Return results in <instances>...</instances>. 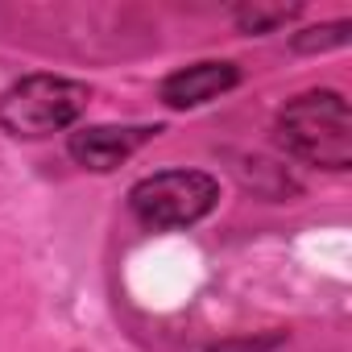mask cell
<instances>
[{"label": "cell", "instance_id": "8", "mask_svg": "<svg viewBox=\"0 0 352 352\" xmlns=\"http://www.w3.org/2000/svg\"><path fill=\"white\" fill-rule=\"evenodd\" d=\"M286 336L274 331V336H236V340H220V344H208L204 352H274L282 348Z\"/></svg>", "mask_w": 352, "mask_h": 352}, {"label": "cell", "instance_id": "3", "mask_svg": "<svg viewBox=\"0 0 352 352\" xmlns=\"http://www.w3.org/2000/svg\"><path fill=\"white\" fill-rule=\"evenodd\" d=\"M220 204V183L208 170H157L129 187V212L149 232L195 228Z\"/></svg>", "mask_w": 352, "mask_h": 352}, {"label": "cell", "instance_id": "5", "mask_svg": "<svg viewBox=\"0 0 352 352\" xmlns=\"http://www.w3.org/2000/svg\"><path fill=\"white\" fill-rule=\"evenodd\" d=\"M236 83H241V67L236 63L204 58V63H187L179 71H170L162 79V87H157V100L170 112H191V108H204V104L228 96Z\"/></svg>", "mask_w": 352, "mask_h": 352}, {"label": "cell", "instance_id": "7", "mask_svg": "<svg viewBox=\"0 0 352 352\" xmlns=\"http://www.w3.org/2000/svg\"><path fill=\"white\" fill-rule=\"evenodd\" d=\"M348 34H352V21H344V17L340 21H323V25L290 34V50L294 54H327V50L348 46Z\"/></svg>", "mask_w": 352, "mask_h": 352}, {"label": "cell", "instance_id": "4", "mask_svg": "<svg viewBox=\"0 0 352 352\" xmlns=\"http://www.w3.org/2000/svg\"><path fill=\"white\" fill-rule=\"evenodd\" d=\"M157 133H162V124H83L67 137V157L79 170L112 174Z\"/></svg>", "mask_w": 352, "mask_h": 352}, {"label": "cell", "instance_id": "1", "mask_svg": "<svg viewBox=\"0 0 352 352\" xmlns=\"http://www.w3.org/2000/svg\"><path fill=\"white\" fill-rule=\"evenodd\" d=\"M274 141L286 157L319 170L352 166V108L336 87H311L286 100L274 116Z\"/></svg>", "mask_w": 352, "mask_h": 352}, {"label": "cell", "instance_id": "2", "mask_svg": "<svg viewBox=\"0 0 352 352\" xmlns=\"http://www.w3.org/2000/svg\"><path fill=\"white\" fill-rule=\"evenodd\" d=\"M87 104H91V87L83 79L38 71V75L17 79L0 96V129L17 141H42V137L75 129Z\"/></svg>", "mask_w": 352, "mask_h": 352}, {"label": "cell", "instance_id": "6", "mask_svg": "<svg viewBox=\"0 0 352 352\" xmlns=\"http://www.w3.org/2000/svg\"><path fill=\"white\" fill-rule=\"evenodd\" d=\"M302 13V5H236L232 9V25L245 34V38H265V34H278L282 25H290L294 17Z\"/></svg>", "mask_w": 352, "mask_h": 352}]
</instances>
